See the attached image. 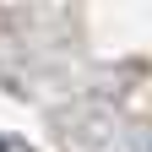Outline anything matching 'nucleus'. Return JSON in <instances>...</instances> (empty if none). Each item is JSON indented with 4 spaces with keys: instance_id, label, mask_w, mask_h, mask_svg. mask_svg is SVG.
<instances>
[{
    "instance_id": "1",
    "label": "nucleus",
    "mask_w": 152,
    "mask_h": 152,
    "mask_svg": "<svg viewBox=\"0 0 152 152\" xmlns=\"http://www.w3.org/2000/svg\"><path fill=\"white\" fill-rule=\"evenodd\" d=\"M0 152H16V147H6V141H0Z\"/></svg>"
}]
</instances>
